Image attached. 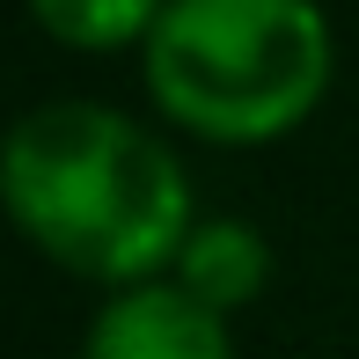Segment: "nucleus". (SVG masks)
Segmentation results:
<instances>
[{
  "mask_svg": "<svg viewBox=\"0 0 359 359\" xmlns=\"http://www.w3.org/2000/svg\"><path fill=\"white\" fill-rule=\"evenodd\" d=\"M0 198L15 227L74 279L103 293L169 279L198 198L176 147L110 103H37L15 118L0 154Z\"/></svg>",
  "mask_w": 359,
  "mask_h": 359,
  "instance_id": "nucleus-1",
  "label": "nucleus"
},
{
  "mask_svg": "<svg viewBox=\"0 0 359 359\" xmlns=\"http://www.w3.org/2000/svg\"><path fill=\"white\" fill-rule=\"evenodd\" d=\"M337 37L323 0H169L140 81L176 133L205 147H271L323 110Z\"/></svg>",
  "mask_w": 359,
  "mask_h": 359,
  "instance_id": "nucleus-2",
  "label": "nucleus"
},
{
  "mask_svg": "<svg viewBox=\"0 0 359 359\" xmlns=\"http://www.w3.org/2000/svg\"><path fill=\"white\" fill-rule=\"evenodd\" d=\"M161 8L169 0H29V22L67 52L103 59V52H147Z\"/></svg>",
  "mask_w": 359,
  "mask_h": 359,
  "instance_id": "nucleus-5",
  "label": "nucleus"
},
{
  "mask_svg": "<svg viewBox=\"0 0 359 359\" xmlns=\"http://www.w3.org/2000/svg\"><path fill=\"white\" fill-rule=\"evenodd\" d=\"M169 279L184 286L191 301H205L213 316L235 323L242 308L271 286V242H264V227H250V220H198L184 235V250H176Z\"/></svg>",
  "mask_w": 359,
  "mask_h": 359,
  "instance_id": "nucleus-4",
  "label": "nucleus"
},
{
  "mask_svg": "<svg viewBox=\"0 0 359 359\" xmlns=\"http://www.w3.org/2000/svg\"><path fill=\"white\" fill-rule=\"evenodd\" d=\"M81 359H235V330L176 279H147L103 293L81 337Z\"/></svg>",
  "mask_w": 359,
  "mask_h": 359,
  "instance_id": "nucleus-3",
  "label": "nucleus"
}]
</instances>
